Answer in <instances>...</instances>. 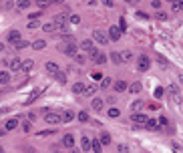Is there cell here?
I'll return each instance as SVG.
<instances>
[{"label":"cell","instance_id":"40","mask_svg":"<svg viewBox=\"0 0 183 153\" xmlns=\"http://www.w3.org/2000/svg\"><path fill=\"white\" fill-rule=\"evenodd\" d=\"M119 115H121V113H119V109H115V107L109 109V117H111V119H113V117H119Z\"/></svg>","mask_w":183,"mask_h":153},{"label":"cell","instance_id":"8","mask_svg":"<svg viewBox=\"0 0 183 153\" xmlns=\"http://www.w3.org/2000/svg\"><path fill=\"white\" fill-rule=\"evenodd\" d=\"M75 119V111H71V109H66L65 113H61V123H71Z\"/></svg>","mask_w":183,"mask_h":153},{"label":"cell","instance_id":"55","mask_svg":"<svg viewBox=\"0 0 183 153\" xmlns=\"http://www.w3.org/2000/svg\"><path fill=\"white\" fill-rule=\"evenodd\" d=\"M169 2H173V0H169Z\"/></svg>","mask_w":183,"mask_h":153},{"label":"cell","instance_id":"14","mask_svg":"<svg viewBox=\"0 0 183 153\" xmlns=\"http://www.w3.org/2000/svg\"><path fill=\"white\" fill-rule=\"evenodd\" d=\"M97 93V85H85V91H83V95H87V97H93Z\"/></svg>","mask_w":183,"mask_h":153},{"label":"cell","instance_id":"11","mask_svg":"<svg viewBox=\"0 0 183 153\" xmlns=\"http://www.w3.org/2000/svg\"><path fill=\"white\" fill-rule=\"evenodd\" d=\"M44 69H46V73H48V75H57L58 71H61L57 63H46V65H44Z\"/></svg>","mask_w":183,"mask_h":153},{"label":"cell","instance_id":"48","mask_svg":"<svg viewBox=\"0 0 183 153\" xmlns=\"http://www.w3.org/2000/svg\"><path fill=\"white\" fill-rule=\"evenodd\" d=\"M155 97H157V99H159V97H163V89H161V87H157V91H155Z\"/></svg>","mask_w":183,"mask_h":153},{"label":"cell","instance_id":"37","mask_svg":"<svg viewBox=\"0 0 183 153\" xmlns=\"http://www.w3.org/2000/svg\"><path fill=\"white\" fill-rule=\"evenodd\" d=\"M79 121H80V123L89 121V113H87V111H80V113H79Z\"/></svg>","mask_w":183,"mask_h":153},{"label":"cell","instance_id":"52","mask_svg":"<svg viewBox=\"0 0 183 153\" xmlns=\"http://www.w3.org/2000/svg\"><path fill=\"white\" fill-rule=\"evenodd\" d=\"M2 50H4V44H0V53H2Z\"/></svg>","mask_w":183,"mask_h":153},{"label":"cell","instance_id":"35","mask_svg":"<svg viewBox=\"0 0 183 153\" xmlns=\"http://www.w3.org/2000/svg\"><path fill=\"white\" fill-rule=\"evenodd\" d=\"M181 6H183L181 0H173V10L175 12H181Z\"/></svg>","mask_w":183,"mask_h":153},{"label":"cell","instance_id":"43","mask_svg":"<svg viewBox=\"0 0 183 153\" xmlns=\"http://www.w3.org/2000/svg\"><path fill=\"white\" fill-rule=\"evenodd\" d=\"M117 151H119V153H129V147H127V145H119Z\"/></svg>","mask_w":183,"mask_h":153},{"label":"cell","instance_id":"25","mask_svg":"<svg viewBox=\"0 0 183 153\" xmlns=\"http://www.w3.org/2000/svg\"><path fill=\"white\" fill-rule=\"evenodd\" d=\"M127 89H129L131 93H139V91H141V89H143V85H141V83H133V85H129V87H127Z\"/></svg>","mask_w":183,"mask_h":153},{"label":"cell","instance_id":"1","mask_svg":"<svg viewBox=\"0 0 183 153\" xmlns=\"http://www.w3.org/2000/svg\"><path fill=\"white\" fill-rule=\"evenodd\" d=\"M99 42V44H107L109 42V36H107V32L105 30H101V28H97L95 32H93V42Z\"/></svg>","mask_w":183,"mask_h":153},{"label":"cell","instance_id":"27","mask_svg":"<svg viewBox=\"0 0 183 153\" xmlns=\"http://www.w3.org/2000/svg\"><path fill=\"white\" fill-rule=\"evenodd\" d=\"M44 46H46L44 40H34V42H32V49H34V50H42Z\"/></svg>","mask_w":183,"mask_h":153},{"label":"cell","instance_id":"38","mask_svg":"<svg viewBox=\"0 0 183 153\" xmlns=\"http://www.w3.org/2000/svg\"><path fill=\"white\" fill-rule=\"evenodd\" d=\"M111 61H113L115 65H121V57H119V53H113V54H111Z\"/></svg>","mask_w":183,"mask_h":153},{"label":"cell","instance_id":"28","mask_svg":"<svg viewBox=\"0 0 183 153\" xmlns=\"http://www.w3.org/2000/svg\"><path fill=\"white\" fill-rule=\"evenodd\" d=\"M145 125L149 127V129H159V123H157V119H147Z\"/></svg>","mask_w":183,"mask_h":153},{"label":"cell","instance_id":"16","mask_svg":"<svg viewBox=\"0 0 183 153\" xmlns=\"http://www.w3.org/2000/svg\"><path fill=\"white\" fill-rule=\"evenodd\" d=\"M119 57H121V63H131V61H133V54H131V50L119 53Z\"/></svg>","mask_w":183,"mask_h":153},{"label":"cell","instance_id":"33","mask_svg":"<svg viewBox=\"0 0 183 153\" xmlns=\"http://www.w3.org/2000/svg\"><path fill=\"white\" fill-rule=\"evenodd\" d=\"M16 6H18V8H28V6H30V0H18Z\"/></svg>","mask_w":183,"mask_h":153},{"label":"cell","instance_id":"24","mask_svg":"<svg viewBox=\"0 0 183 153\" xmlns=\"http://www.w3.org/2000/svg\"><path fill=\"white\" fill-rule=\"evenodd\" d=\"M91 149L95 151V153H101V151H103V145H101V143L95 139V141H91Z\"/></svg>","mask_w":183,"mask_h":153},{"label":"cell","instance_id":"36","mask_svg":"<svg viewBox=\"0 0 183 153\" xmlns=\"http://www.w3.org/2000/svg\"><path fill=\"white\" fill-rule=\"evenodd\" d=\"M69 20H71V24H79V22H80V16H79V14H71Z\"/></svg>","mask_w":183,"mask_h":153},{"label":"cell","instance_id":"26","mask_svg":"<svg viewBox=\"0 0 183 153\" xmlns=\"http://www.w3.org/2000/svg\"><path fill=\"white\" fill-rule=\"evenodd\" d=\"M99 143H101V145H109V143H111V135L103 133V135H101V139H99Z\"/></svg>","mask_w":183,"mask_h":153},{"label":"cell","instance_id":"20","mask_svg":"<svg viewBox=\"0 0 183 153\" xmlns=\"http://www.w3.org/2000/svg\"><path fill=\"white\" fill-rule=\"evenodd\" d=\"M80 147H83V151H89L91 149V139L89 137H80Z\"/></svg>","mask_w":183,"mask_h":153},{"label":"cell","instance_id":"3","mask_svg":"<svg viewBox=\"0 0 183 153\" xmlns=\"http://www.w3.org/2000/svg\"><path fill=\"white\" fill-rule=\"evenodd\" d=\"M91 58H93V63H97V65H105V63H107V54L101 53V50H95V49L91 50Z\"/></svg>","mask_w":183,"mask_h":153},{"label":"cell","instance_id":"13","mask_svg":"<svg viewBox=\"0 0 183 153\" xmlns=\"http://www.w3.org/2000/svg\"><path fill=\"white\" fill-rule=\"evenodd\" d=\"M93 49H95V42H93V40H83V42H80V50H87V53H91Z\"/></svg>","mask_w":183,"mask_h":153},{"label":"cell","instance_id":"22","mask_svg":"<svg viewBox=\"0 0 183 153\" xmlns=\"http://www.w3.org/2000/svg\"><path fill=\"white\" fill-rule=\"evenodd\" d=\"M42 30L44 32H54L57 30V24L54 22H46V24H42Z\"/></svg>","mask_w":183,"mask_h":153},{"label":"cell","instance_id":"30","mask_svg":"<svg viewBox=\"0 0 183 153\" xmlns=\"http://www.w3.org/2000/svg\"><path fill=\"white\" fill-rule=\"evenodd\" d=\"M131 107H133V111H135V113H137V111H141V109H143V107H145V103H143V101H135V103H133V105H131Z\"/></svg>","mask_w":183,"mask_h":153},{"label":"cell","instance_id":"45","mask_svg":"<svg viewBox=\"0 0 183 153\" xmlns=\"http://www.w3.org/2000/svg\"><path fill=\"white\" fill-rule=\"evenodd\" d=\"M36 6H48V0H34Z\"/></svg>","mask_w":183,"mask_h":153},{"label":"cell","instance_id":"18","mask_svg":"<svg viewBox=\"0 0 183 153\" xmlns=\"http://www.w3.org/2000/svg\"><path fill=\"white\" fill-rule=\"evenodd\" d=\"M20 63H22V61L16 57V58H12V61H8V65H10L12 71H20Z\"/></svg>","mask_w":183,"mask_h":153},{"label":"cell","instance_id":"17","mask_svg":"<svg viewBox=\"0 0 183 153\" xmlns=\"http://www.w3.org/2000/svg\"><path fill=\"white\" fill-rule=\"evenodd\" d=\"M127 87H129V85H127L125 81H117V83H115V91H117V93L127 91Z\"/></svg>","mask_w":183,"mask_h":153},{"label":"cell","instance_id":"49","mask_svg":"<svg viewBox=\"0 0 183 153\" xmlns=\"http://www.w3.org/2000/svg\"><path fill=\"white\" fill-rule=\"evenodd\" d=\"M157 18H159V20H165V18H167V14H163V12H157Z\"/></svg>","mask_w":183,"mask_h":153},{"label":"cell","instance_id":"23","mask_svg":"<svg viewBox=\"0 0 183 153\" xmlns=\"http://www.w3.org/2000/svg\"><path fill=\"white\" fill-rule=\"evenodd\" d=\"M83 91H85V85H83V83H75V85H73V93H76V95H83Z\"/></svg>","mask_w":183,"mask_h":153},{"label":"cell","instance_id":"41","mask_svg":"<svg viewBox=\"0 0 183 153\" xmlns=\"http://www.w3.org/2000/svg\"><path fill=\"white\" fill-rule=\"evenodd\" d=\"M54 76H57V79L61 81V83H66V75H62V71H58V73L54 75Z\"/></svg>","mask_w":183,"mask_h":153},{"label":"cell","instance_id":"39","mask_svg":"<svg viewBox=\"0 0 183 153\" xmlns=\"http://www.w3.org/2000/svg\"><path fill=\"white\" fill-rule=\"evenodd\" d=\"M26 26L32 30V28H38V26H40V22H38V20H28V24H26Z\"/></svg>","mask_w":183,"mask_h":153},{"label":"cell","instance_id":"21","mask_svg":"<svg viewBox=\"0 0 183 153\" xmlns=\"http://www.w3.org/2000/svg\"><path fill=\"white\" fill-rule=\"evenodd\" d=\"M16 127H18V119H10V121L6 123V127H4V129H6V131H12V129H16Z\"/></svg>","mask_w":183,"mask_h":153},{"label":"cell","instance_id":"50","mask_svg":"<svg viewBox=\"0 0 183 153\" xmlns=\"http://www.w3.org/2000/svg\"><path fill=\"white\" fill-rule=\"evenodd\" d=\"M113 2H115V0H103L105 6H113Z\"/></svg>","mask_w":183,"mask_h":153},{"label":"cell","instance_id":"5","mask_svg":"<svg viewBox=\"0 0 183 153\" xmlns=\"http://www.w3.org/2000/svg\"><path fill=\"white\" fill-rule=\"evenodd\" d=\"M149 65H151L149 57H145V54H143V57H139V63H137V67H139V71H141V73H145V71L149 69Z\"/></svg>","mask_w":183,"mask_h":153},{"label":"cell","instance_id":"29","mask_svg":"<svg viewBox=\"0 0 183 153\" xmlns=\"http://www.w3.org/2000/svg\"><path fill=\"white\" fill-rule=\"evenodd\" d=\"M10 83V73H0V85Z\"/></svg>","mask_w":183,"mask_h":153},{"label":"cell","instance_id":"10","mask_svg":"<svg viewBox=\"0 0 183 153\" xmlns=\"http://www.w3.org/2000/svg\"><path fill=\"white\" fill-rule=\"evenodd\" d=\"M147 115H141V113H133L131 115V121H135V123H141V125H145L147 123Z\"/></svg>","mask_w":183,"mask_h":153},{"label":"cell","instance_id":"7","mask_svg":"<svg viewBox=\"0 0 183 153\" xmlns=\"http://www.w3.org/2000/svg\"><path fill=\"white\" fill-rule=\"evenodd\" d=\"M66 20H69V12H61V14L54 16V24H61V26H65Z\"/></svg>","mask_w":183,"mask_h":153},{"label":"cell","instance_id":"34","mask_svg":"<svg viewBox=\"0 0 183 153\" xmlns=\"http://www.w3.org/2000/svg\"><path fill=\"white\" fill-rule=\"evenodd\" d=\"M73 58H75L76 63H80V65H85V63H87V58H85V57H83V54H80V53H76Z\"/></svg>","mask_w":183,"mask_h":153},{"label":"cell","instance_id":"32","mask_svg":"<svg viewBox=\"0 0 183 153\" xmlns=\"http://www.w3.org/2000/svg\"><path fill=\"white\" fill-rule=\"evenodd\" d=\"M40 93H42V89H38V91H36V93H32V95H30V97H28V99H26V105H30V103H32V101H34V99H36V97H38V95H40Z\"/></svg>","mask_w":183,"mask_h":153},{"label":"cell","instance_id":"9","mask_svg":"<svg viewBox=\"0 0 183 153\" xmlns=\"http://www.w3.org/2000/svg\"><path fill=\"white\" fill-rule=\"evenodd\" d=\"M6 40L12 42V44H16V42L20 40V32H18V30H10V32L6 35Z\"/></svg>","mask_w":183,"mask_h":153},{"label":"cell","instance_id":"15","mask_svg":"<svg viewBox=\"0 0 183 153\" xmlns=\"http://www.w3.org/2000/svg\"><path fill=\"white\" fill-rule=\"evenodd\" d=\"M62 145H65V147H75V137H73V135H65V137H62Z\"/></svg>","mask_w":183,"mask_h":153},{"label":"cell","instance_id":"47","mask_svg":"<svg viewBox=\"0 0 183 153\" xmlns=\"http://www.w3.org/2000/svg\"><path fill=\"white\" fill-rule=\"evenodd\" d=\"M91 75H93V79H95V81H101V79H103V75L97 73V71H95V73H91Z\"/></svg>","mask_w":183,"mask_h":153},{"label":"cell","instance_id":"4","mask_svg":"<svg viewBox=\"0 0 183 153\" xmlns=\"http://www.w3.org/2000/svg\"><path fill=\"white\" fill-rule=\"evenodd\" d=\"M61 50H65L66 57H75V54L79 53V46H76L75 42H66V44H62V46H61Z\"/></svg>","mask_w":183,"mask_h":153},{"label":"cell","instance_id":"19","mask_svg":"<svg viewBox=\"0 0 183 153\" xmlns=\"http://www.w3.org/2000/svg\"><path fill=\"white\" fill-rule=\"evenodd\" d=\"M91 109H93V111H101V109H103V101H101V99H93Z\"/></svg>","mask_w":183,"mask_h":153},{"label":"cell","instance_id":"6","mask_svg":"<svg viewBox=\"0 0 183 153\" xmlns=\"http://www.w3.org/2000/svg\"><path fill=\"white\" fill-rule=\"evenodd\" d=\"M107 36H109V40H119V38H121V30H119L117 26H111V30L107 32Z\"/></svg>","mask_w":183,"mask_h":153},{"label":"cell","instance_id":"53","mask_svg":"<svg viewBox=\"0 0 183 153\" xmlns=\"http://www.w3.org/2000/svg\"><path fill=\"white\" fill-rule=\"evenodd\" d=\"M0 153H2V147H0Z\"/></svg>","mask_w":183,"mask_h":153},{"label":"cell","instance_id":"44","mask_svg":"<svg viewBox=\"0 0 183 153\" xmlns=\"http://www.w3.org/2000/svg\"><path fill=\"white\" fill-rule=\"evenodd\" d=\"M50 133H54L53 129H48V131H38V137H46V135H50Z\"/></svg>","mask_w":183,"mask_h":153},{"label":"cell","instance_id":"12","mask_svg":"<svg viewBox=\"0 0 183 153\" xmlns=\"http://www.w3.org/2000/svg\"><path fill=\"white\" fill-rule=\"evenodd\" d=\"M32 67H34V63H32L30 58H28V61H22V63H20V71H22V73H28V71H32Z\"/></svg>","mask_w":183,"mask_h":153},{"label":"cell","instance_id":"51","mask_svg":"<svg viewBox=\"0 0 183 153\" xmlns=\"http://www.w3.org/2000/svg\"><path fill=\"white\" fill-rule=\"evenodd\" d=\"M153 8H161V2H159V0H153Z\"/></svg>","mask_w":183,"mask_h":153},{"label":"cell","instance_id":"54","mask_svg":"<svg viewBox=\"0 0 183 153\" xmlns=\"http://www.w3.org/2000/svg\"><path fill=\"white\" fill-rule=\"evenodd\" d=\"M57 153H62V151H57Z\"/></svg>","mask_w":183,"mask_h":153},{"label":"cell","instance_id":"42","mask_svg":"<svg viewBox=\"0 0 183 153\" xmlns=\"http://www.w3.org/2000/svg\"><path fill=\"white\" fill-rule=\"evenodd\" d=\"M26 46H28L26 40H18V42H16V49H26Z\"/></svg>","mask_w":183,"mask_h":153},{"label":"cell","instance_id":"31","mask_svg":"<svg viewBox=\"0 0 183 153\" xmlns=\"http://www.w3.org/2000/svg\"><path fill=\"white\" fill-rule=\"evenodd\" d=\"M111 83H113V81H111L109 76H105V79H101V89H109V87H111Z\"/></svg>","mask_w":183,"mask_h":153},{"label":"cell","instance_id":"46","mask_svg":"<svg viewBox=\"0 0 183 153\" xmlns=\"http://www.w3.org/2000/svg\"><path fill=\"white\" fill-rule=\"evenodd\" d=\"M119 24H121V26H117V28H119V30L123 32V30H125V28H127V22H125V18H121V22H119Z\"/></svg>","mask_w":183,"mask_h":153},{"label":"cell","instance_id":"2","mask_svg":"<svg viewBox=\"0 0 183 153\" xmlns=\"http://www.w3.org/2000/svg\"><path fill=\"white\" fill-rule=\"evenodd\" d=\"M44 121L48 123V125H58V123H61V113L46 111V113H44Z\"/></svg>","mask_w":183,"mask_h":153}]
</instances>
